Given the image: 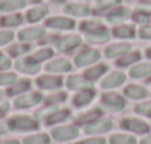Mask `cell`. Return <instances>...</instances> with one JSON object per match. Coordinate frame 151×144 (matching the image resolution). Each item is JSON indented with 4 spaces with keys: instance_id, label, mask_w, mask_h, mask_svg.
Instances as JSON below:
<instances>
[{
    "instance_id": "cell-7",
    "label": "cell",
    "mask_w": 151,
    "mask_h": 144,
    "mask_svg": "<svg viewBox=\"0 0 151 144\" xmlns=\"http://www.w3.org/2000/svg\"><path fill=\"white\" fill-rule=\"evenodd\" d=\"M46 25L56 30H71L74 28V21L67 17H53L46 21Z\"/></svg>"
},
{
    "instance_id": "cell-13",
    "label": "cell",
    "mask_w": 151,
    "mask_h": 144,
    "mask_svg": "<svg viewBox=\"0 0 151 144\" xmlns=\"http://www.w3.org/2000/svg\"><path fill=\"white\" fill-rule=\"evenodd\" d=\"M129 17H130V9L126 6H119V8L113 9L107 18L110 22H122V21L127 20Z\"/></svg>"
},
{
    "instance_id": "cell-38",
    "label": "cell",
    "mask_w": 151,
    "mask_h": 144,
    "mask_svg": "<svg viewBox=\"0 0 151 144\" xmlns=\"http://www.w3.org/2000/svg\"><path fill=\"white\" fill-rule=\"evenodd\" d=\"M133 20H135L136 22H151V15L136 11V14L133 15Z\"/></svg>"
},
{
    "instance_id": "cell-21",
    "label": "cell",
    "mask_w": 151,
    "mask_h": 144,
    "mask_svg": "<svg viewBox=\"0 0 151 144\" xmlns=\"http://www.w3.org/2000/svg\"><path fill=\"white\" fill-rule=\"evenodd\" d=\"M46 14H47V8L46 6H36V8H33V9H30L27 12V20L30 22H37L42 18H45Z\"/></svg>"
},
{
    "instance_id": "cell-11",
    "label": "cell",
    "mask_w": 151,
    "mask_h": 144,
    "mask_svg": "<svg viewBox=\"0 0 151 144\" xmlns=\"http://www.w3.org/2000/svg\"><path fill=\"white\" fill-rule=\"evenodd\" d=\"M77 134H79V131L74 126H61V128H56L52 131V135L56 140H70V138L77 137Z\"/></svg>"
},
{
    "instance_id": "cell-45",
    "label": "cell",
    "mask_w": 151,
    "mask_h": 144,
    "mask_svg": "<svg viewBox=\"0 0 151 144\" xmlns=\"http://www.w3.org/2000/svg\"><path fill=\"white\" fill-rule=\"evenodd\" d=\"M65 100V95L64 94H59V95H53V97H50L46 103L47 104H52V103H58V101H64Z\"/></svg>"
},
{
    "instance_id": "cell-1",
    "label": "cell",
    "mask_w": 151,
    "mask_h": 144,
    "mask_svg": "<svg viewBox=\"0 0 151 144\" xmlns=\"http://www.w3.org/2000/svg\"><path fill=\"white\" fill-rule=\"evenodd\" d=\"M9 126L15 131H31V129H36L39 125L34 119L28 116H17L9 120Z\"/></svg>"
},
{
    "instance_id": "cell-17",
    "label": "cell",
    "mask_w": 151,
    "mask_h": 144,
    "mask_svg": "<svg viewBox=\"0 0 151 144\" xmlns=\"http://www.w3.org/2000/svg\"><path fill=\"white\" fill-rule=\"evenodd\" d=\"M123 82H124V75H123V73H120V71H114V73L108 75V76L102 80L101 86L108 89V88H116V86L122 85Z\"/></svg>"
},
{
    "instance_id": "cell-46",
    "label": "cell",
    "mask_w": 151,
    "mask_h": 144,
    "mask_svg": "<svg viewBox=\"0 0 151 144\" xmlns=\"http://www.w3.org/2000/svg\"><path fill=\"white\" fill-rule=\"evenodd\" d=\"M141 144H151V135L147 137V138H144V140L141 141Z\"/></svg>"
},
{
    "instance_id": "cell-5",
    "label": "cell",
    "mask_w": 151,
    "mask_h": 144,
    "mask_svg": "<svg viewBox=\"0 0 151 144\" xmlns=\"http://www.w3.org/2000/svg\"><path fill=\"white\" fill-rule=\"evenodd\" d=\"M98 59H99V52L96 49H86V51H82L77 56H76V64L79 67H83V65L92 64Z\"/></svg>"
},
{
    "instance_id": "cell-42",
    "label": "cell",
    "mask_w": 151,
    "mask_h": 144,
    "mask_svg": "<svg viewBox=\"0 0 151 144\" xmlns=\"http://www.w3.org/2000/svg\"><path fill=\"white\" fill-rule=\"evenodd\" d=\"M11 67V59L6 58L3 54H0V70H6Z\"/></svg>"
},
{
    "instance_id": "cell-34",
    "label": "cell",
    "mask_w": 151,
    "mask_h": 144,
    "mask_svg": "<svg viewBox=\"0 0 151 144\" xmlns=\"http://www.w3.org/2000/svg\"><path fill=\"white\" fill-rule=\"evenodd\" d=\"M119 3H120V0H98L96 2V9L98 11H104V9L113 8V6H116Z\"/></svg>"
},
{
    "instance_id": "cell-47",
    "label": "cell",
    "mask_w": 151,
    "mask_h": 144,
    "mask_svg": "<svg viewBox=\"0 0 151 144\" xmlns=\"http://www.w3.org/2000/svg\"><path fill=\"white\" fill-rule=\"evenodd\" d=\"M0 144H19L18 141H15V140H9V141H2Z\"/></svg>"
},
{
    "instance_id": "cell-9",
    "label": "cell",
    "mask_w": 151,
    "mask_h": 144,
    "mask_svg": "<svg viewBox=\"0 0 151 144\" xmlns=\"http://www.w3.org/2000/svg\"><path fill=\"white\" fill-rule=\"evenodd\" d=\"M17 68L24 71V73L34 75L40 70V65H39V61H36L34 58H22L17 62Z\"/></svg>"
},
{
    "instance_id": "cell-8",
    "label": "cell",
    "mask_w": 151,
    "mask_h": 144,
    "mask_svg": "<svg viewBox=\"0 0 151 144\" xmlns=\"http://www.w3.org/2000/svg\"><path fill=\"white\" fill-rule=\"evenodd\" d=\"M122 126L124 129H129V131H133L136 134H145L148 132L150 126L145 123V122H141L138 119H124L122 120Z\"/></svg>"
},
{
    "instance_id": "cell-20",
    "label": "cell",
    "mask_w": 151,
    "mask_h": 144,
    "mask_svg": "<svg viewBox=\"0 0 151 144\" xmlns=\"http://www.w3.org/2000/svg\"><path fill=\"white\" fill-rule=\"evenodd\" d=\"M113 34L119 39H132L135 36L133 25H117L113 30Z\"/></svg>"
},
{
    "instance_id": "cell-50",
    "label": "cell",
    "mask_w": 151,
    "mask_h": 144,
    "mask_svg": "<svg viewBox=\"0 0 151 144\" xmlns=\"http://www.w3.org/2000/svg\"><path fill=\"white\" fill-rule=\"evenodd\" d=\"M53 2H58V3H61V2H64V0H53Z\"/></svg>"
},
{
    "instance_id": "cell-36",
    "label": "cell",
    "mask_w": 151,
    "mask_h": 144,
    "mask_svg": "<svg viewBox=\"0 0 151 144\" xmlns=\"http://www.w3.org/2000/svg\"><path fill=\"white\" fill-rule=\"evenodd\" d=\"M17 82V75L14 73H0V85H12Z\"/></svg>"
},
{
    "instance_id": "cell-27",
    "label": "cell",
    "mask_w": 151,
    "mask_h": 144,
    "mask_svg": "<svg viewBox=\"0 0 151 144\" xmlns=\"http://www.w3.org/2000/svg\"><path fill=\"white\" fill-rule=\"evenodd\" d=\"M105 71H107V65L101 64V65H96V67H93V68H89L86 73H85V77L89 79V80H95V79H98L101 75H104Z\"/></svg>"
},
{
    "instance_id": "cell-19",
    "label": "cell",
    "mask_w": 151,
    "mask_h": 144,
    "mask_svg": "<svg viewBox=\"0 0 151 144\" xmlns=\"http://www.w3.org/2000/svg\"><path fill=\"white\" fill-rule=\"evenodd\" d=\"M93 98H95V91H92V89H86V91H82L80 94L76 95V98H74V104L77 106V107H83V106L89 104Z\"/></svg>"
},
{
    "instance_id": "cell-14",
    "label": "cell",
    "mask_w": 151,
    "mask_h": 144,
    "mask_svg": "<svg viewBox=\"0 0 151 144\" xmlns=\"http://www.w3.org/2000/svg\"><path fill=\"white\" fill-rule=\"evenodd\" d=\"M67 14L74 15V17H88L91 14V8L88 5H82V3H71L67 5L64 9Z\"/></svg>"
},
{
    "instance_id": "cell-12",
    "label": "cell",
    "mask_w": 151,
    "mask_h": 144,
    "mask_svg": "<svg viewBox=\"0 0 151 144\" xmlns=\"http://www.w3.org/2000/svg\"><path fill=\"white\" fill-rule=\"evenodd\" d=\"M46 70L50 71V73H64V71L71 70V62L68 59H53L52 62H49L46 65Z\"/></svg>"
},
{
    "instance_id": "cell-6",
    "label": "cell",
    "mask_w": 151,
    "mask_h": 144,
    "mask_svg": "<svg viewBox=\"0 0 151 144\" xmlns=\"http://www.w3.org/2000/svg\"><path fill=\"white\" fill-rule=\"evenodd\" d=\"M42 101V95L39 92H33V94H25L19 98L15 100V107L18 109H27V107H33L36 104H39Z\"/></svg>"
},
{
    "instance_id": "cell-41",
    "label": "cell",
    "mask_w": 151,
    "mask_h": 144,
    "mask_svg": "<svg viewBox=\"0 0 151 144\" xmlns=\"http://www.w3.org/2000/svg\"><path fill=\"white\" fill-rule=\"evenodd\" d=\"M30 49V46L28 45H22V46H15V48H12L11 49V54L15 56V55H19V54H24V52H27Z\"/></svg>"
},
{
    "instance_id": "cell-4",
    "label": "cell",
    "mask_w": 151,
    "mask_h": 144,
    "mask_svg": "<svg viewBox=\"0 0 151 144\" xmlns=\"http://www.w3.org/2000/svg\"><path fill=\"white\" fill-rule=\"evenodd\" d=\"M102 104H104L105 109H108V110H111V111L122 110V109L126 106L124 100H123L120 95H116V94H107V95H104Z\"/></svg>"
},
{
    "instance_id": "cell-33",
    "label": "cell",
    "mask_w": 151,
    "mask_h": 144,
    "mask_svg": "<svg viewBox=\"0 0 151 144\" xmlns=\"http://www.w3.org/2000/svg\"><path fill=\"white\" fill-rule=\"evenodd\" d=\"M139 52H132V54H129V55H126V56H123V58H120L119 61H117V64L119 65H122V67H124V65H129V64H132V62H135V61H138L139 59Z\"/></svg>"
},
{
    "instance_id": "cell-52",
    "label": "cell",
    "mask_w": 151,
    "mask_h": 144,
    "mask_svg": "<svg viewBox=\"0 0 151 144\" xmlns=\"http://www.w3.org/2000/svg\"><path fill=\"white\" fill-rule=\"evenodd\" d=\"M144 2H145V3H147V2H150V3H151V0H144Z\"/></svg>"
},
{
    "instance_id": "cell-28",
    "label": "cell",
    "mask_w": 151,
    "mask_h": 144,
    "mask_svg": "<svg viewBox=\"0 0 151 144\" xmlns=\"http://www.w3.org/2000/svg\"><path fill=\"white\" fill-rule=\"evenodd\" d=\"M110 144H136V140L132 135L117 134V135H113L110 138Z\"/></svg>"
},
{
    "instance_id": "cell-18",
    "label": "cell",
    "mask_w": 151,
    "mask_h": 144,
    "mask_svg": "<svg viewBox=\"0 0 151 144\" xmlns=\"http://www.w3.org/2000/svg\"><path fill=\"white\" fill-rule=\"evenodd\" d=\"M130 45L129 43H116V45H111L105 49V55L108 58H114V56H119V55H123V54H127L130 51Z\"/></svg>"
},
{
    "instance_id": "cell-51",
    "label": "cell",
    "mask_w": 151,
    "mask_h": 144,
    "mask_svg": "<svg viewBox=\"0 0 151 144\" xmlns=\"http://www.w3.org/2000/svg\"><path fill=\"white\" fill-rule=\"evenodd\" d=\"M30 2H36L37 3V2H40V0H30Z\"/></svg>"
},
{
    "instance_id": "cell-48",
    "label": "cell",
    "mask_w": 151,
    "mask_h": 144,
    "mask_svg": "<svg viewBox=\"0 0 151 144\" xmlns=\"http://www.w3.org/2000/svg\"><path fill=\"white\" fill-rule=\"evenodd\" d=\"M147 56H148V58H151V48H148V49H147Z\"/></svg>"
},
{
    "instance_id": "cell-37",
    "label": "cell",
    "mask_w": 151,
    "mask_h": 144,
    "mask_svg": "<svg viewBox=\"0 0 151 144\" xmlns=\"http://www.w3.org/2000/svg\"><path fill=\"white\" fill-rule=\"evenodd\" d=\"M135 111L144 116H151V103H145V104H138L135 107Z\"/></svg>"
},
{
    "instance_id": "cell-16",
    "label": "cell",
    "mask_w": 151,
    "mask_h": 144,
    "mask_svg": "<svg viewBox=\"0 0 151 144\" xmlns=\"http://www.w3.org/2000/svg\"><path fill=\"white\" fill-rule=\"evenodd\" d=\"M113 123L111 120H98V122H92L86 126V132L88 134H99V132H107L108 129H111Z\"/></svg>"
},
{
    "instance_id": "cell-26",
    "label": "cell",
    "mask_w": 151,
    "mask_h": 144,
    "mask_svg": "<svg viewBox=\"0 0 151 144\" xmlns=\"http://www.w3.org/2000/svg\"><path fill=\"white\" fill-rule=\"evenodd\" d=\"M68 117H70V111L68 110H59V111H55L50 116H47L46 123L47 125H53V123H58V122H64Z\"/></svg>"
},
{
    "instance_id": "cell-22",
    "label": "cell",
    "mask_w": 151,
    "mask_h": 144,
    "mask_svg": "<svg viewBox=\"0 0 151 144\" xmlns=\"http://www.w3.org/2000/svg\"><path fill=\"white\" fill-rule=\"evenodd\" d=\"M25 6V0H5L0 3V11L3 12H11V11H18Z\"/></svg>"
},
{
    "instance_id": "cell-29",
    "label": "cell",
    "mask_w": 151,
    "mask_h": 144,
    "mask_svg": "<svg viewBox=\"0 0 151 144\" xmlns=\"http://www.w3.org/2000/svg\"><path fill=\"white\" fill-rule=\"evenodd\" d=\"M28 88H30V80H21V82H17L14 86H11V88L8 89V95L22 94V92H25Z\"/></svg>"
},
{
    "instance_id": "cell-25",
    "label": "cell",
    "mask_w": 151,
    "mask_h": 144,
    "mask_svg": "<svg viewBox=\"0 0 151 144\" xmlns=\"http://www.w3.org/2000/svg\"><path fill=\"white\" fill-rule=\"evenodd\" d=\"M150 73H151V64L150 62H142V64H139V65H136L130 70L132 77H144Z\"/></svg>"
},
{
    "instance_id": "cell-31",
    "label": "cell",
    "mask_w": 151,
    "mask_h": 144,
    "mask_svg": "<svg viewBox=\"0 0 151 144\" xmlns=\"http://www.w3.org/2000/svg\"><path fill=\"white\" fill-rule=\"evenodd\" d=\"M21 21H22V17L17 14V15H8V17L2 18L0 24H2V25H5V27H14V25H18V24H21Z\"/></svg>"
},
{
    "instance_id": "cell-2",
    "label": "cell",
    "mask_w": 151,
    "mask_h": 144,
    "mask_svg": "<svg viewBox=\"0 0 151 144\" xmlns=\"http://www.w3.org/2000/svg\"><path fill=\"white\" fill-rule=\"evenodd\" d=\"M82 43V37L77 36V34H70V36H65L62 39H59L56 42V48L62 52H67V51H71L74 48H77L79 45Z\"/></svg>"
},
{
    "instance_id": "cell-39",
    "label": "cell",
    "mask_w": 151,
    "mask_h": 144,
    "mask_svg": "<svg viewBox=\"0 0 151 144\" xmlns=\"http://www.w3.org/2000/svg\"><path fill=\"white\" fill-rule=\"evenodd\" d=\"M139 37L145 39V40H151V24L144 25L139 28Z\"/></svg>"
},
{
    "instance_id": "cell-49",
    "label": "cell",
    "mask_w": 151,
    "mask_h": 144,
    "mask_svg": "<svg viewBox=\"0 0 151 144\" xmlns=\"http://www.w3.org/2000/svg\"><path fill=\"white\" fill-rule=\"evenodd\" d=\"M6 129H5V125H0V134H2V132H5Z\"/></svg>"
},
{
    "instance_id": "cell-40",
    "label": "cell",
    "mask_w": 151,
    "mask_h": 144,
    "mask_svg": "<svg viewBox=\"0 0 151 144\" xmlns=\"http://www.w3.org/2000/svg\"><path fill=\"white\" fill-rule=\"evenodd\" d=\"M14 39V33L12 31H0V45L9 43Z\"/></svg>"
},
{
    "instance_id": "cell-3",
    "label": "cell",
    "mask_w": 151,
    "mask_h": 144,
    "mask_svg": "<svg viewBox=\"0 0 151 144\" xmlns=\"http://www.w3.org/2000/svg\"><path fill=\"white\" fill-rule=\"evenodd\" d=\"M86 39L91 42V43H105L108 39H110V33L105 27L99 25L91 31L86 33Z\"/></svg>"
},
{
    "instance_id": "cell-30",
    "label": "cell",
    "mask_w": 151,
    "mask_h": 144,
    "mask_svg": "<svg viewBox=\"0 0 151 144\" xmlns=\"http://www.w3.org/2000/svg\"><path fill=\"white\" fill-rule=\"evenodd\" d=\"M24 144H49V137L46 134H37L27 137L24 140Z\"/></svg>"
},
{
    "instance_id": "cell-32",
    "label": "cell",
    "mask_w": 151,
    "mask_h": 144,
    "mask_svg": "<svg viewBox=\"0 0 151 144\" xmlns=\"http://www.w3.org/2000/svg\"><path fill=\"white\" fill-rule=\"evenodd\" d=\"M99 114H101V110H99V109H95V110H92V111H89V113H86V114L80 116V117L77 119V123H88V122H93L96 117H99Z\"/></svg>"
},
{
    "instance_id": "cell-23",
    "label": "cell",
    "mask_w": 151,
    "mask_h": 144,
    "mask_svg": "<svg viewBox=\"0 0 151 144\" xmlns=\"http://www.w3.org/2000/svg\"><path fill=\"white\" fill-rule=\"evenodd\" d=\"M124 94L130 98H135V100H139V98H145L148 95L147 89L142 88V86H136V85H130L124 89Z\"/></svg>"
},
{
    "instance_id": "cell-53",
    "label": "cell",
    "mask_w": 151,
    "mask_h": 144,
    "mask_svg": "<svg viewBox=\"0 0 151 144\" xmlns=\"http://www.w3.org/2000/svg\"><path fill=\"white\" fill-rule=\"evenodd\" d=\"M150 83H151V80H150Z\"/></svg>"
},
{
    "instance_id": "cell-24",
    "label": "cell",
    "mask_w": 151,
    "mask_h": 144,
    "mask_svg": "<svg viewBox=\"0 0 151 144\" xmlns=\"http://www.w3.org/2000/svg\"><path fill=\"white\" fill-rule=\"evenodd\" d=\"M67 86L70 89H83V88H89L91 83L80 76H71L67 80Z\"/></svg>"
},
{
    "instance_id": "cell-35",
    "label": "cell",
    "mask_w": 151,
    "mask_h": 144,
    "mask_svg": "<svg viewBox=\"0 0 151 144\" xmlns=\"http://www.w3.org/2000/svg\"><path fill=\"white\" fill-rule=\"evenodd\" d=\"M52 55H53V51H52V49H49V48H45V49H40L39 52H36L33 58H34L36 61H43V59L50 58Z\"/></svg>"
},
{
    "instance_id": "cell-43",
    "label": "cell",
    "mask_w": 151,
    "mask_h": 144,
    "mask_svg": "<svg viewBox=\"0 0 151 144\" xmlns=\"http://www.w3.org/2000/svg\"><path fill=\"white\" fill-rule=\"evenodd\" d=\"M136 11H138V12H144V14H150V15H151V3H150V2L142 3V5H139V6L136 8Z\"/></svg>"
},
{
    "instance_id": "cell-10",
    "label": "cell",
    "mask_w": 151,
    "mask_h": 144,
    "mask_svg": "<svg viewBox=\"0 0 151 144\" xmlns=\"http://www.w3.org/2000/svg\"><path fill=\"white\" fill-rule=\"evenodd\" d=\"M45 34H46L45 28H42V27H30V28H25V30L19 31V39L21 40H37V39H42Z\"/></svg>"
},
{
    "instance_id": "cell-15",
    "label": "cell",
    "mask_w": 151,
    "mask_h": 144,
    "mask_svg": "<svg viewBox=\"0 0 151 144\" xmlns=\"http://www.w3.org/2000/svg\"><path fill=\"white\" fill-rule=\"evenodd\" d=\"M37 85L43 89H55L62 85V79L55 76H42L37 79Z\"/></svg>"
},
{
    "instance_id": "cell-44",
    "label": "cell",
    "mask_w": 151,
    "mask_h": 144,
    "mask_svg": "<svg viewBox=\"0 0 151 144\" xmlns=\"http://www.w3.org/2000/svg\"><path fill=\"white\" fill-rule=\"evenodd\" d=\"M77 144H105V140L104 138H89V140L80 141Z\"/></svg>"
}]
</instances>
